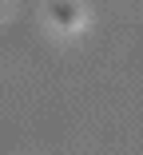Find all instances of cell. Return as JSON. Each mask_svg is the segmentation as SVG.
I'll list each match as a JSON object with an SVG mask.
<instances>
[{"mask_svg": "<svg viewBox=\"0 0 143 155\" xmlns=\"http://www.w3.org/2000/svg\"><path fill=\"white\" fill-rule=\"evenodd\" d=\"M48 16L60 28H76L80 24V4L76 0H48Z\"/></svg>", "mask_w": 143, "mask_h": 155, "instance_id": "1", "label": "cell"}]
</instances>
